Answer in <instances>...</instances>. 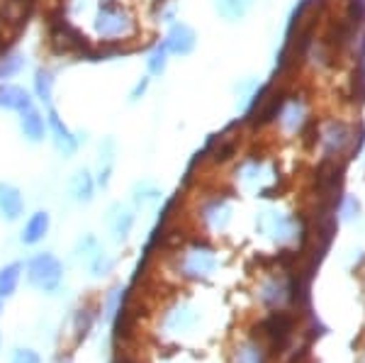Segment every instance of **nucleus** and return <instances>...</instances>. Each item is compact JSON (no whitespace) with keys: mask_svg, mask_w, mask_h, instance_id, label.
Returning <instances> with one entry per match:
<instances>
[{"mask_svg":"<svg viewBox=\"0 0 365 363\" xmlns=\"http://www.w3.org/2000/svg\"><path fill=\"white\" fill-rule=\"evenodd\" d=\"M98 322V310L91 307V305H81L78 310L73 312V337H76V344L86 342L88 334L93 332Z\"/></svg>","mask_w":365,"mask_h":363,"instance_id":"412c9836","label":"nucleus"},{"mask_svg":"<svg viewBox=\"0 0 365 363\" xmlns=\"http://www.w3.org/2000/svg\"><path fill=\"white\" fill-rule=\"evenodd\" d=\"M115 363H139V361L132 359V356H120V359H117Z\"/></svg>","mask_w":365,"mask_h":363,"instance_id":"2f4dec72","label":"nucleus"},{"mask_svg":"<svg viewBox=\"0 0 365 363\" xmlns=\"http://www.w3.org/2000/svg\"><path fill=\"white\" fill-rule=\"evenodd\" d=\"M93 34L100 44L125 46L139 34L137 15L120 0H100L93 8Z\"/></svg>","mask_w":365,"mask_h":363,"instance_id":"f257e3e1","label":"nucleus"},{"mask_svg":"<svg viewBox=\"0 0 365 363\" xmlns=\"http://www.w3.org/2000/svg\"><path fill=\"white\" fill-rule=\"evenodd\" d=\"M51 232V215L46 210H34L25 220L20 230V244L25 247H39Z\"/></svg>","mask_w":365,"mask_h":363,"instance_id":"f8f14e48","label":"nucleus"},{"mask_svg":"<svg viewBox=\"0 0 365 363\" xmlns=\"http://www.w3.org/2000/svg\"><path fill=\"white\" fill-rule=\"evenodd\" d=\"M8 363H42V356L32 347H17L13 349V354H10Z\"/></svg>","mask_w":365,"mask_h":363,"instance_id":"cd10ccee","label":"nucleus"},{"mask_svg":"<svg viewBox=\"0 0 365 363\" xmlns=\"http://www.w3.org/2000/svg\"><path fill=\"white\" fill-rule=\"evenodd\" d=\"M134 222H137V215L129 205L115 203L113 208L108 210V230L113 234V239L117 244H125L129 237H132Z\"/></svg>","mask_w":365,"mask_h":363,"instance_id":"9b49d317","label":"nucleus"},{"mask_svg":"<svg viewBox=\"0 0 365 363\" xmlns=\"http://www.w3.org/2000/svg\"><path fill=\"white\" fill-rule=\"evenodd\" d=\"M17 125H20V134L29 144H42L46 139V115L37 105L17 115Z\"/></svg>","mask_w":365,"mask_h":363,"instance_id":"ddd939ff","label":"nucleus"},{"mask_svg":"<svg viewBox=\"0 0 365 363\" xmlns=\"http://www.w3.org/2000/svg\"><path fill=\"white\" fill-rule=\"evenodd\" d=\"M309 125V105L304 103V98L287 96L278 113V120H275V127H280V132L285 137H297V134H304Z\"/></svg>","mask_w":365,"mask_h":363,"instance_id":"423d86ee","label":"nucleus"},{"mask_svg":"<svg viewBox=\"0 0 365 363\" xmlns=\"http://www.w3.org/2000/svg\"><path fill=\"white\" fill-rule=\"evenodd\" d=\"M163 200V193L158 188L156 183H151V180H139L137 185H134L132 190V203L134 208H149V205H156Z\"/></svg>","mask_w":365,"mask_h":363,"instance_id":"4be33fe9","label":"nucleus"},{"mask_svg":"<svg viewBox=\"0 0 365 363\" xmlns=\"http://www.w3.org/2000/svg\"><path fill=\"white\" fill-rule=\"evenodd\" d=\"M149 83H151L149 76L139 78V81H137V86H134V88H132V93H129V103H139L141 98L146 96V91H149Z\"/></svg>","mask_w":365,"mask_h":363,"instance_id":"7c9ffc66","label":"nucleus"},{"mask_svg":"<svg viewBox=\"0 0 365 363\" xmlns=\"http://www.w3.org/2000/svg\"><path fill=\"white\" fill-rule=\"evenodd\" d=\"M212 5L225 22H241L253 10L256 0H212Z\"/></svg>","mask_w":365,"mask_h":363,"instance_id":"aec40b11","label":"nucleus"},{"mask_svg":"<svg viewBox=\"0 0 365 363\" xmlns=\"http://www.w3.org/2000/svg\"><path fill=\"white\" fill-rule=\"evenodd\" d=\"M27 200L22 195V190L15 183H10V180H0V220L13 225V222L22 220Z\"/></svg>","mask_w":365,"mask_h":363,"instance_id":"9d476101","label":"nucleus"},{"mask_svg":"<svg viewBox=\"0 0 365 363\" xmlns=\"http://www.w3.org/2000/svg\"><path fill=\"white\" fill-rule=\"evenodd\" d=\"M86 263V268H88V273H91L93 278H105V276H110L113 273V268H115V259L108 254L103 247H100L98 251H93L91 256L83 261Z\"/></svg>","mask_w":365,"mask_h":363,"instance_id":"b1692460","label":"nucleus"},{"mask_svg":"<svg viewBox=\"0 0 365 363\" xmlns=\"http://www.w3.org/2000/svg\"><path fill=\"white\" fill-rule=\"evenodd\" d=\"M168 58H170V54L161 42L154 44L149 51H146V73H149V78H161V76L166 73Z\"/></svg>","mask_w":365,"mask_h":363,"instance_id":"5701e85b","label":"nucleus"},{"mask_svg":"<svg viewBox=\"0 0 365 363\" xmlns=\"http://www.w3.org/2000/svg\"><path fill=\"white\" fill-rule=\"evenodd\" d=\"M34 103V96L32 91H27V88L17 86V83H0V110H5V113H25L27 108H32Z\"/></svg>","mask_w":365,"mask_h":363,"instance_id":"4468645a","label":"nucleus"},{"mask_svg":"<svg viewBox=\"0 0 365 363\" xmlns=\"http://www.w3.org/2000/svg\"><path fill=\"white\" fill-rule=\"evenodd\" d=\"M91 5H93V0H66V13H63V15H66L68 20H71V17L86 13Z\"/></svg>","mask_w":365,"mask_h":363,"instance_id":"c756f323","label":"nucleus"},{"mask_svg":"<svg viewBox=\"0 0 365 363\" xmlns=\"http://www.w3.org/2000/svg\"><path fill=\"white\" fill-rule=\"evenodd\" d=\"M25 278L29 288L54 295L63 285V261L54 251H37L25 263Z\"/></svg>","mask_w":365,"mask_h":363,"instance_id":"7ed1b4c3","label":"nucleus"},{"mask_svg":"<svg viewBox=\"0 0 365 363\" xmlns=\"http://www.w3.org/2000/svg\"><path fill=\"white\" fill-rule=\"evenodd\" d=\"M200 220L212 232H225L229 222H232V205H229L225 195L207 198L202 203V208H200Z\"/></svg>","mask_w":365,"mask_h":363,"instance_id":"1a4fd4ad","label":"nucleus"},{"mask_svg":"<svg viewBox=\"0 0 365 363\" xmlns=\"http://www.w3.org/2000/svg\"><path fill=\"white\" fill-rule=\"evenodd\" d=\"M96 175H93L91 168H78L73 171V175L68 178V193H71V200L78 203V205H88L96 200Z\"/></svg>","mask_w":365,"mask_h":363,"instance_id":"dca6fc26","label":"nucleus"},{"mask_svg":"<svg viewBox=\"0 0 365 363\" xmlns=\"http://www.w3.org/2000/svg\"><path fill=\"white\" fill-rule=\"evenodd\" d=\"M22 276H25V263L22 261H10L0 268V302L10 300L15 295L22 283Z\"/></svg>","mask_w":365,"mask_h":363,"instance_id":"a211bd4d","label":"nucleus"},{"mask_svg":"<svg viewBox=\"0 0 365 363\" xmlns=\"http://www.w3.org/2000/svg\"><path fill=\"white\" fill-rule=\"evenodd\" d=\"M261 302L270 310H278L282 302L290 300L292 302V290H290V278H282V276H270L263 280L261 292H258Z\"/></svg>","mask_w":365,"mask_h":363,"instance_id":"2eb2a0df","label":"nucleus"},{"mask_svg":"<svg viewBox=\"0 0 365 363\" xmlns=\"http://www.w3.org/2000/svg\"><path fill=\"white\" fill-rule=\"evenodd\" d=\"M27 58L20 54V51H3L0 54V83H5L8 78H13L25 68Z\"/></svg>","mask_w":365,"mask_h":363,"instance_id":"393cba45","label":"nucleus"},{"mask_svg":"<svg viewBox=\"0 0 365 363\" xmlns=\"http://www.w3.org/2000/svg\"><path fill=\"white\" fill-rule=\"evenodd\" d=\"M234 363H263V351L256 342H246L244 347L237 349Z\"/></svg>","mask_w":365,"mask_h":363,"instance_id":"bb28decb","label":"nucleus"},{"mask_svg":"<svg viewBox=\"0 0 365 363\" xmlns=\"http://www.w3.org/2000/svg\"><path fill=\"white\" fill-rule=\"evenodd\" d=\"M220 266L215 249L207 242H192L190 247H185L178 254V273L185 280H205Z\"/></svg>","mask_w":365,"mask_h":363,"instance_id":"20e7f679","label":"nucleus"},{"mask_svg":"<svg viewBox=\"0 0 365 363\" xmlns=\"http://www.w3.org/2000/svg\"><path fill=\"white\" fill-rule=\"evenodd\" d=\"M0 312H3V305H0Z\"/></svg>","mask_w":365,"mask_h":363,"instance_id":"473e14b6","label":"nucleus"},{"mask_svg":"<svg viewBox=\"0 0 365 363\" xmlns=\"http://www.w3.org/2000/svg\"><path fill=\"white\" fill-rule=\"evenodd\" d=\"M175 10H178V5H175V0H156L154 3V20L156 22H163V25H173L175 22Z\"/></svg>","mask_w":365,"mask_h":363,"instance_id":"a878e982","label":"nucleus"},{"mask_svg":"<svg viewBox=\"0 0 365 363\" xmlns=\"http://www.w3.org/2000/svg\"><path fill=\"white\" fill-rule=\"evenodd\" d=\"M125 305H127V288L113 285V288L103 295V302H100V317L108 322V324H113L117 315L125 310Z\"/></svg>","mask_w":365,"mask_h":363,"instance_id":"6ab92c4d","label":"nucleus"},{"mask_svg":"<svg viewBox=\"0 0 365 363\" xmlns=\"http://www.w3.org/2000/svg\"><path fill=\"white\" fill-rule=\"evenodd\" d=\"M317 142L324 151V161H341L358 156L365 144V132L344 120H329L317 125Z\"/></svg>","mask_w":365,"mask_h":363,"instance_id":"f03ea898","label":"nucleus"},{"mask_svg":"<svg viewBox=\"0 0 365 363\" xmlns=\"http://www.w3.org/2000/svg\"><path fill=\"white\" fill-rule=\"evenodd\" d=\"M346 20H351L353 25L361 27L365 22V0H349L346 3Z\"/></svg>","mask_w":365,"mask_h":363,"instance_id":"c85d7f7f","label":"nucleus"},{"mask_svg":"<svg viewBox=\"0 0 365 363\" xmlns=\"http://www.w3.org/2000/svg\"><path fill=\"white\" fill-rule=\"evenodd\" d=\"M46 137L51 139L56 154L63 156V159H71V156L78 154L81 144L86 142V137H81V134L71 130L54 108H46Z\"/></svg>","mask_w":365,"mask_h":363,"instance_id":"39448f33","label":"nucleus"},{"mask_svg":"<svg viewBox=\"0 0 365 363\" xmlns=\"http://www.w3.org/2000/svg\"><path fill=\"white\" fill-rule=\"evenodd\" d=\"M292 329H295V317L282 312V310L273 312L266 322H261V337L270 344V349H273L275 354L285 351V347L292 339Z\"/></svg>","mask_w":365,"mask_h":363,"instance_id":"0eeeda50","label":"nucleus"},{"mask_svg":"<svg viewBox=\"0 0 365 363\" xmlns=\"http://www.w3.org/2000/svg\"><path fill=\"white\" fill-rule=\"evenodd\" d=\"M54 88H56V73L51 71L49 66H39L34 71L32 78V96L34 101H39L46 108H51V101H54Z\"/></svg>","mask_w":365,"mask_h":363,"instance_id":"f3484780","label":"nucleus"},{"mask_svg":"<svg viewBox=\"0 0 365 363\" xmlns=\"http://www.w3.org/2000/svg\"><path fill=\"white\" fill-rule=\"evenodd\" d=\"M163 46L170 56H190L197 46V32L187 22L175 20L173 25H168L166 34H163Z\"/></svg>","mask_w":365,"mask_h":363,"instance_id":"6e6552de","label":"nucleus"}]
</instances>
